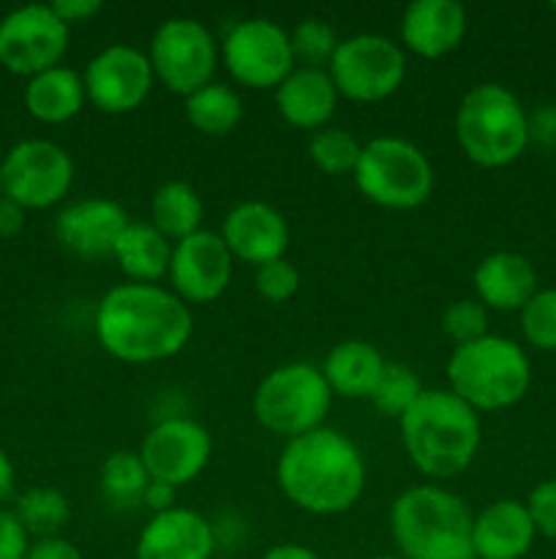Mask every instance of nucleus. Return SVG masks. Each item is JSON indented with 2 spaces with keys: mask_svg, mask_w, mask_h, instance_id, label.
<instances>
[{
  "mask_svg": "<svg viewBox=\"0 0 556 559\" xmlns=\"http://www.w3.org/2000/svg\"><path fill=\"white\" fill-rule=\"evenodd\" d=\"M93 331L114 360L131 366L161 364L191 342L194 314L169 287L125 282L98 300Z\"/></svg>",
  "mask_w": 556,
  "mask_h": 559,
  "instance_id": "obj_1",
  "label": "nucleus"
},
{
  "mask_svg": "<svg viewBox=\"0 0 556 559\" xmlns=\"http://www.w3.org/2000/svg\"><path fill=\"white\" fill-rule=\"evenodd\" d=\"M365 459L343 431L322 429L287 440L276 464L283 497L311 516L352 511L365 491Z\"/></svg>",
  "mask_w": 556,
  "mask_h": 559,
  "instance_id": "obj_2",
  "label": "nucleus"
},
{
  "mask_svg": "<svg viewBox=\"0 0 556 559\" xmlns=\"http://www.w3.org/2000/svg\"><path fill=\"white\" fill-rule=\"evenodd\" d=\"M409 462L434 480L467 473L483 442V424L467 402L447 388H425L423 396L398 418Z\"/></svg>",
  "mask_w": 556,
  "mask_h": 559,
  "instance_id": "obj_3",
  "label": "nucleus"
},
{
  "mask_svg": "<svg viewBox=\"0 0 556 559\" xmlns=\"http://www.w3.org/2000/svg\"><path fill=\"white\" fill-rule=\"evenodd\" d=\"M472 511L442 486L401 491L390 506V533L403 559H474Z\"/></svg>",
  "mask_w": 556,
  "mask_h": 559,
  "instance_id": "obj_4",
  "label": "nucleus"
},
{
  "mask_svg": "<svg viewBox=\"0 0 556 559\" xmlns=\"http://www.w3.org/2000/svg\"><path fill=\"white\" fill-rule=\"evenodd\" d=\"M445 374L447 391L456 393L474 413L512 407L532 385V364L521 344L494 333L452 347Z\"/></svg>",
  "mask_w": 556,
  "mask_h": 559,
  "instance_id": "obj_5",
  "label": "nucleus"
},
{
  "mask_svg": "<svg viewBox=\"0 0 556 559\" xmlns=\"http://www.w3.org/2000/svg\"><path fill=\"white\" fill-rule=\"evenodd\" d=\"M456 140L474 167L501 169L527 151L529 112L510 87L480 82L458 104Z\"/></svg>",
  "mask_w": 556,
  "mask_h": 559,
  "instance_id": "obj_6",
  "label": "nucleus"
},
{
  "mask_svg": "<svg viewBox=\"0 0 556 559\" xmlns=\"http://www.w3.org/2000/svg\"><path fill=\"white\" fill-rule=\"evenodd\" d=\"M360 194L387 211H414L434 191V167L414 142L403 136H374L363 145L352 173Z\"/></svg>",
  "mask_w": 556,
  "mask_h": 559,
  "instance_id": "obj_7",
  "label": "nucleus"
},
{
  "mask_svg": "<svg viewBox=\"0 0 556 559\" xmlns=\"http://www.w3.org/2000/svg\"><path fill=\"white\" fill-rule=\"evenodd\" d=\"M330 404L333 393L319 366L294 360L262 377L251 407L262 429L294 440V437L322 429Z\"/></svg>",
  "mask_w": 556,
  "mask_h": 559,
  "instance_id": "obj_8",
  "label": "nucleus"
},
{
  "mask_svg": "<svg viewBox=\"0 0 556 559\" xmlns=\"http://www.w3.org/2000/svg\"><path fill=\"white\" fill-rule=\"evenodd\" d=\"M147 60L156 82H161L174 96L189 98L191 93L213 82L221 47L205 22L194 16H169L153 33Z\"/></svg>",
  "mask_w": 556,
  "mask_h": 559,
  "instance_id": "obj_9",
  "label": "nucleus"
},
{
  "mask_svg": "<svg viewBox=\"0 0 556 559\" xmlns=\"http://www.w3.org/2000/svg\"><path fill=\"white\" fill-rule=\"evenodd\" d=\"M338 96L358 104L390 98L407 80V52L382 33H358L341 38L327 66Z\"/></svg>",
  "mask_w": 556,
  "mask_h": 559,
  "instance_id": "obj_10",
  "label": "nucleus"
},
{
  "mask_svg": "<svg viewBox=\"0 0 556 559\" xmlns=\"http://www.w3.org/2000/svg\"><path fill=\"white\" fill-rule=\"evenodd\" d=\"M221 63L238 85L251 91H276L294 69L289 31L267 16H249L223 36Z\"/></svg>",
  "mask_w": 556,
  "mask_h": 559,
  "instance_id": "obj_11",
  "label": "nucleus"
},
{
  "mask_svg": "<svg viewBox=\"0 0 556 559\" xmlns=\"http://www.w3.org/2000/svg\"><path fill=\"white\" fill-rule=\"evenodd\" d=\"M3 194L25 211L60 205L74 186V158L52 140H22L0 162Z\"/></svg>",
  "mask_w": 556,
  "mask_h": 559,
  "instance_id": "obj_12",
  "label": "nucleus"
},
{
  "mask_svg": "<svg viewBox=\"0 0 556 559\" xmlns=\"http://www.w3.org/2000/svg\"><path fill=\"white\" fill-rule=\"evenodd\" d=\"M71 27L49 3H31L9 11L0 20V66L16 76L55 69L69 49Z\"/></svg>",
  "mask_w": 556,
  "mask_h": 559,
  "instance_id": "obj_13",
  "label": "nucleus"
},
{
  "mask_svg": "<svg viewBox=\"0 0 556 559\" xmlns=\"http://www.w3.org/2000/svg\"><path fill=\"white\" fill-rule=\"evenodd\" d=\"M87 104L104 115L140 109L153 91V66L145 49L134 44H109L87 60L82 71Z\"/></svg>",
  "mask_w": 556,
  "mask_h": 559,
  "instance_id": "obj_14",
  "label": "nucleus"
},
{
  "mask_svg": "<svg viewBox=\"0 0 556 559\" xmlns=\"http://www.w3.org/2000/svg\"><path fill=\"white\" fill-rule=\"evenodd\" d=\"M140 456L150 480L180 489L207 469L213 459V437L191 418L158 420L142 440Z\"/></svg>",
  "mask_w": 556,
  "mask_h": 559,
  "instance_id": "obj_15",
  "label": "nucleus"
},
{
  "mask_svg": "<svg viewBox=\"0 0 556 559\" xmlns=\"http://www.w3.org/2000/svg\"><path fill=\"white\" fill-rule=\"evenodd\" d=\"M232 271L234 260L221 235L200 229L172 246L167 278L185 306H205L227 293Z\"/></svg>",
  "mask_w": 556,
  "mask_h": 559,
  "instance_id": "obj_16",
  "label": "nucleus"
},
{
  "mask_svg": "<svg viewBox=\"0 0 556 559\" xmlns=\"http://www.w3.org/2000/svg\"><path fill=\"white\" fill-rule=\"evenodd\" d=\"M129 222V213L120 202L107 197H87L71 202L55 216V238L65 251L82 260H101L112 257Z\"/></svg>",
  "mask_w": 556,
  "mask_h": 559,
  "instance_id": "obj_17",
  "label": "nucleus"
},
{
  "mask_svg": "<svg viewBox=\"0 0 556 559\" xmlns=\"http://www.w3.org/2000/svg\"><path fill=\"white\" fill-rule=\"evenodd\" d=\"M221 240L229 249L232 260L245 265H265V262L281 260L289 249V224L278 207L267 202L249 200L234 205L223 216Z\"/></svg>",
  "mask_w": 556,
  "mask_h": 559,
  "instance_id": "obj_18",
  "label": "nucleus"
},
{
  "mask_svg": "<svg viewBox=\"0 0 556 559\" xmlns=\"http://www.w3.org/2000/svg\"><path fill=\"white\" fill-rule=\"evenodd\" d=\"M213 524L202 513L180 506L150 516L134 546L136 559H213Z\"/></svg>",
  "mask_w": 556,
  "mask_h": 559,
  "instance_id": "obj_19",
  "label": "nucleus"
},
{
  "mask_svg": "<svg viewBox=\"0 0 556 559\" xmlns=\"http://www.w3.org/2000/svg\"><path fill=\"white\" fill-rule=\"evenodd\" d=\"M467 36V9L458 0H414L401 14V49L439 60Z\"/></svg>",
  "mask_w": 556,
  "mask_h": 559,
  "instance_id": "obj_20",
  "label": "nucleus"
},
{
  "mask_svg": "<svg viewBox=\"0 0 556 559\" xmlns=\"http://www.w3.org/2000/svg\"><path fill=\"white\" fill-rule=\"evenodd\" d=\"M537 530L527 511V502H488L472 522L474 559H523L532 551Z\"/></svg>",
  "mask_w": 556,
  "mask_h": 559,
  "instance_id": "obj_21",
  "label": "nucleus"
},
{
  "mask_svg": "<svg viewBox=\"0 0 556 559\" xmlns=\"http://www.w3.org/2000/svg\"><path fill=\"white\" fill-rule=\"evenodd\" d=\"M338 91L327 69L294 66L276 87V109L292 129L319 131L330 126L338 107Z\"/></svg>",
  "mask_w": 556,
  "mask_h": 559,
  "instance_id": "obj_22",
  "label": "nucleus"
},
{
  "mask_svg": "<svg viewBox=\"0 0 556 559\" xmlns=\"http://www.w3.org/2000/svg\"><path fill=\"white\" fill-rule=\"evenodd\" d=\"M474 293L488 311H521L537 293V271L518 251H491L474 267Z\"/></svg>",
  "mask_w": 556,
  "mask_h": 559,
  "instance_id": "obj_23",
  "label": "nucleus"
},
{
  "mask_svg": "<svg viewBox=\"0 0 556 559\" xmlns=\"http://www.w3.org/2000/svg\"><path fill=\"white\" fill-rule=\"evenodd\" d=\"M87 104L85 82L80 71L69 66H55L31 76L25 85V109L38 123L60 126L74 120Z\"/></svg>",
  "mask_w": 556,
  "mask_h": 559,
  "instance_id": "obj_24",
  "label": "nucleus"
},
{
  "mask_svg": "<svg viewBox=\"0 0 556 559\" xmlns=\"http://www.w3.org/2000/svg\"><path fill=\"white\" fill-rule=\"evenodd\" d=\"M387 360L379 349L363 338H349L336 344L322 364V377L333 396L368 399Z\"/></svg>",
  "mask_w": 556,
  "mask_h": 559,
  "instance_id": "obj_25",
  "label": "nucleus"
},
{
  "mask_svg": "<svg viewBox=\"0 0 556 559\" xmlns=\"http://www.w3.org/2000/svg\"><path fill=\"white\" fill-rule=\"evenodd\" d=\"M172 246V240L164 238L150 222H129L112 257L129 282L158 284L169 273Z\"/></svg>",
  "mask_w": 556,
  "mask_h": 559,
  "instance_id": "obj_26",
  "label": "nucleus"
},
{
  "mask_svg": "<svg viewBox=\"0 0 556 559\" xmlns=\"http://www.w3.org/2000/svg\"><path fill=\"white\" fill-rule=\"evenodd\" d=\"M202 218H205V205L200 191L185 180H167L153 191L150 224L172 243L200 233Z\"/></svg>",
  "mask_w": 556,
  "mask_h": 559,
  "instance_id": "obj_27",
  "label": "nucleus"
},
{
  "mask_svg": "<svg viewBox=\"0 0 556 559\" xmlns=\"http://www.w3.org/2000/svg\"><path fill=\"white\" fill-rule=\"evenodd\" d=\"M183 109L189 123L205 136L232 134L243 120V102L234 93V87L216 80L183 98Z\"/></svg>",
  "mask_w": 556,
  "mask_h": 559,
  "instance_id": "obj_28",
  "label": "nucleus"
},
{
  "mask_svg": "<svg viewBox=\"0 0 556 559\" xmlns=\"http://www.w3.org/2000/svg\"><path fill=\"white\" fill-rule=\"evenodd\" d=\"M14 513L33 540L55 538L69 527L71 502L52 486H33L16 497Z\"/></svg>",
  "mask_w": 556,
  "mask_h": 559,
  "instance_id": "obj_29",
  "label": "nucleus"
},
{
  "mask_svg": "<svg viewBox=\"0 0 556 559\" xmlns=\"http://www.w3.org/2000/svg\"><path fill=\"white\" fill-rule=\"evenodd\" d=\"M147 484H150V475H147L140 451L109 453L98 469V486H101L104 497L118 508L142 506Z\"/></svg>",
  "mask_w": 556,
  "mask_h": 559,
  "instance_id": "obj_30",
  "label": "nucleus"
},
{
  "mask_svg": "<svg viewBox=\"0 0 556 559\" xmlns=\"http://www.w3.org/2000/svg\"><path fill=\"white\" fill-rule=\"evenodd\" d=\"M363 145L352 131L341 129V126H325V129L314 131L309 142V158L322 175H352L358 167V158Z\"/></svg>",
  "mask_w": 556,
  "mask_h": 559,
  "instance_id": "obj_31",
  "label": "nucleus"
},
{
  "mask_svg": "<svg viewBox=\"0 0 556 559\" xmlns=\"http://www.w3.org/2000/svg\"><path fill=\"white\" fill-rule=\"evenodd\" d=\"M423 382H420V377L414 374L407 364H390V360H387L379 380H376L374 391H371L368 402L374 404L382 415L398 420L420 396H423Z\"/></svg>",
  "mask_w": 556,
  "mask_h": 559,
  "instance_id": "obj_32",
  "label": "nucleus"
},
{
  "mask_svg": "<svg viewBox=\"0 0 556 559\" xmlns=\"http://www.w3.org/2000/svg\"><path fill=\"white\" fill-rule=\"evenodd\" d=\"M289 41H292L294 63L309 66V69H327L341 38L336 36V27L330 22L309 16L289 31Z\"/></svg>",
  "mask_w": 556,
  "mask_h": 559,
  "instance_id": "obj_33",
  "label": "nucleus"
},
{
  "mask_svg": "<svg viewBox=\"0 0 556 559\" xmlns=\"http://www.w3.org/2000/svg\"><path fill=\"white\" fill-rule=\"evenodd\" d=\"M521 333L534 349L556 353V287L537 289L529 304L518 311Z\"/></svg>",
  "mask_w": 556,
  "mask_h": 559,
  "instance_id": "obj_34",
  "label": "nucleus"
},
{
  "mask_svg": "<svg viewBox=\"0 0 556 559\" xmlns=\"http://www.w3.org/2000/svg\"><path fill=\"white\" fill-rule=\"evenodd\" d=\"M488 309H485L478 298H461L442 311V333H445L456 347L488 336Z\"/></svg>",
  "mask_w": 556,
  "mask_h": 559,
  "instance_id": "obj_35",
  "label": "nucleus"
},
{
  "mask_svg": "<svg viewBox=\"0 0 556 559\" xmlns=\"http://www.w3.org/2000/svg\"><path fill=\"white\" fill-rule=\"evenodd\" d=\"M300 282L303 278H300L298 265L289 262L287 257L254 267V289L267 304H287V300H292L298 295Z\"/></svg>",
  "mask_w": 556,
  "mask_h": 559,
  "instance_id": "obj_36",
  "label": "nucleus"
},
{
  "mask_svg": "<svg viewBox=\"0 0 556 559\" xmlns=\"http://www.w3.org/2000/svg\"><path fill=\"white\" fill-rule=\"evenodd\" d=\"M527 511L532 516L537 535L556 540V478L534 486L527 500Z\"/></svg>",
  "mask_w": 556,
  "mask_h": 559,
  "instance_id": "obj_37",
  "label": "nucleus"
},
{
  "mask_svg": "<svg viewBox=\"0 0 556 559\" xmlns=\"http://www.w3.org/2000/svg\"><path fill=\"white\" fill-rule=\"evenodd\" d=\"M33 538L14 511L0 508V559H27Z\"/></svg>",
  "mask_w": 556,
  "mask_h": 559,
  "instance_id": "obj_38",
  "label": "nucleus"
},
{
  "mask_svg": "<svg viewBox=\"0 0 556 559\" xmlns=\"http://www.w3.org/2000/svg\"><path fill=\"white\" fill-rule=\"evenodd\" d=\"M540 145L545 151L556 147V104H540L529 115V145Z\"/></svg>",
  "mask_w": 556,
  "mask_h": 559,
  "instance_id": "obj_39",
  "label": "nucleus"
},
{
  "mask_svg": "<svg viewBox=\"0 0 556 559\" xmlns=\"http://www.w3.org/2000/svg\"><path fill=\"white\" fill-rule=\"evenodd\" d=\"M27 559H85L82 551L71 544L63 535H55V538H38L31 544Z\"/></svg>",
  "mask_w": 556,
  "mask_h": 559,
  "instance_id": "obj_40",
  "label": "nucleus"
},
{
  "mask_svg": "<svg viewBox=\"0 0 556 559\" xmlns=\"http://www.w3.org/2000/svg\"><path fill=\"white\" fill-rule=\"evenodd\" d=\"M55 9V14L65 22V25H76V22H90L93 16L101 14L104 3L101 0H55L49 3Z\"/></svg>",
  "mask_w": 556,
  "mask_h": 559,
  "instance_id": "obj_41",
  "label": "nucleus"
},
{
  "mask_svg": "<svg viewBox=\"0 0 556 559\" xmlns=\"http://www.w3.org/2000/svg\"><path fill=\"white\" fill-rule=\"evenodd\" d=\"M27 211L9 197H0V240H11L25 229Z\"/></svg>",
  "mask_w": 556,
  "mask_h": 559,
  "instance_id": "obj_42",
  "label": "nucleus"
},
{
  "mask_svg": "<svg viewBox=\"0 0 556 559\" xmlns=\"http://www.w3.org/2000/svg\"><path fill=\"white\" fill-rule=\"evenodd\" d=\"M142 506L150 508L153 516L164 511H172V508L178 506V489H172V486L167 484H158V480H150L145 495H142Z\"/></svg>",
  "mask_w": 556,
  "mask_h": 559,
  "instance_id": "obj_43",
  "label": "nucleus"
},
{
  "mask_svg": "<svg viewBox=\"0 0 556 559\" xmlns=\"http://www.w3.org/2000/svg\"><path fill=\"white\" fill-rule=\"evenodd\" d=\"M14 484H16V469L11 456L5 453V448L0 445V508L11 500L14 495Z\"/></svg>",
  "mask_w": 556,
  "mask_h": 559,
  "instance_id": "obj_44",
  "label": "nucleus"
},
{
  "mask_svg": "<svg viewBox=\"0 0 556 559\" xmlns=\"http://www.w3.org/2000/svg\"><path fill=\"white\" fill-rule=\"evenodd\" d=\"M259 559H322L314 549L303 544H276L265 551Z\"/></svg>",
  "mask_w": 556,
  "mask_h": 559,
  "instance_id": "obj_45",
  "label": "nucleus"
},
{
  "mask_svg": "<svg viewBox=\"0 0 556 559\" xmlns=\"http://www.w3.org/2000/svg\"><path fill=\"white\" fill-rule=\"evenodd\" d=\"M371 559H403L401 555H376V557H371Z\"/></svg>",
  "mask_w": 556,
  "mask_h": 559,
  "instance_id": "obj_46",
  "label": "nucleus"
},
{
  "mask_svg": "<svg viewBox=\"0 0 556 559\" xmlns=\"http://www.w3.org/2000/svg\"><path fill=\"white\" fill-rule=\"evenodd\" d=\"M0 197H3V169H0Z\"/></svg>",
  "mask_w": 556,
  "mask_h": 559,
  "instance_id": "obj_47",
  "label": "nucleus"
},
{
  "mask_svg": "<svg viewBox=\"0 0 556 559\" xmlns=\"http://www.w3.org/2000/svg\"><path fill=\"white\" fill-rule=\"evenodd\" d=\"M551 11H554V14H556V3H551Z\"/></svg>",
  "mask_w": 556,
  "mask_h": 559,
  "instance_id": "obj_48",
  "label": "nucleus"
}]
</instances>
